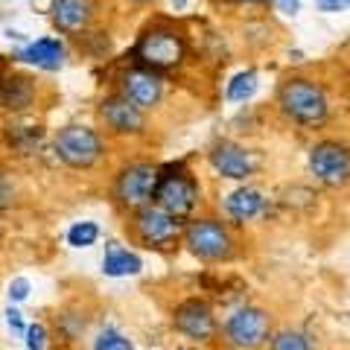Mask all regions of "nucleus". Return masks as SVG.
Instances as JSON below:
<instances>
[{
  "label": "nucleus",
  "mask_w": 350,
  "mask_h": 350,
  "mask_svg": "<svg viewBox=\"0 0 350 350\" xmlns=\"http://www.w3.org/2000/svg\"><path fill=\"white\" fill-rule=\"evenodd\" d=\"M15 202V178L3 163H0V204H12Z\"/></svg>",
  "instance_id": "b1692460"
},
{
  "label": "nucleus",
  "mask_w": 350,
  "mask_h": 350,
  "mask_svg": "<svg viewBox=\"0 0 350 350\" xmlns=\"http://www.w3.org/2000/svg\"><path fill=\"white\" fill-rule=\"evenodd\" d=\"M6 324L12 327V330H18V333H27L24 319H21V312H18V310H12V306H9V310H6Z\"/></svg>",
  "instance_id": "c85d7f7f"
},
{
  "label": "nucleus",
  "mask_w": 350,
  "mask_h": 350,
  "mask_svg": "<svg viewBox=\"0 0 350 350\" xmlns=\"http://www.w3.org/2000/svg\"><path fill=\"white\" fill-rule=\"evenodd\" d=\"M319 12H327V15H336V12H345L350 9V0H312Z\"/></svg>",
  "instance_id": "bb28decb"
},
{
  "label": "nucleus",
  "mask_w": 350,
  "mask_h": 350,
  "mask_svg": "<svg viewBox=\"0 0 350 350\" xmlns=\"http://www.w3.org/2000/svg\"><path fill=\"white\" fill-rule=\"evenodd\" d=\"M158 167L152 158H126L111 175V196L126 211H140L152 204L158 187Z\"/></svg>",
  "instance_id": "39448f33"
},
{
  "label": "nucleus",
  "mask_w": 350,
  "mask_h": 350,
  "mask_svg": "<svg viewBox=\"0 0 350 350\" xmlns=\"http://www.w3.org/2000/svg\"><path fill=\"white\" fill-rule=\"evenodd\" d=\"M207 167L225 181L248 184L260 172V152L237 137H216L207 146Z\"/></svg>",
  "instance_id": "1a4fd4ad"
},
{
  "label": "nucleus",
  "mask_w": 350,
  "mask_h": 350,
  "mask_svg": "<svg viewBox=\"0 0 350 350\" xmlns=\"http://www.w3.org/2000/svg\"><path fill=\"white\" fill-rule=\"evenodd\" d=\"M41 103V82L29 70H3L0 73V111L9 117L32 114Z\"/></svg>",
  "instance_id": "ddd939ff"
},
{
  "label": "nucleus",
  "mask_w": 350,
  "mask_h": 350,
  "mask_svg": "<svg viewBox=\"0 0 350 350\" xmlns=\"http://www.w3.org/2000/svg\"><path fill=\"white\" fill-rule=\"evenodd\" d=\"M0 140L3 149L15 158H36L38 152H47V135L38 120H32L29 114L9 117L3 129H0Z\"/></svg>",
  "instance_id": "4468645a"
},
{
  "label": "nucleus",
  "mask_w": 350,
  "mask_h": 350,
  "mask_svg": "<svg viewBox=\"0 0 350 350\" xmlns=\"http://www.w3.org/2000/svg\"><path fill=\"white\" fill-rule=\"evenodd\" d=\"M260 91V73L254 68H239L231 79L225 82V100L231 105L251 103Z\"/></svg>",
  "instance_id": "aec40b11"
},
{
  "label": "nucleus",
  "mask_w": 350,
  "mask_h": 350,
  "mask_svg": "<svg viewBox=\"0 0 350 350\" xmlns=\"http://www.w3.org/2000/svg\"><path fill=\"white\" fill-rule=\"evenodd\" d=\"M231 3H239V6H260V3H269V0H231Z\"/></svg>",
  "instance_id": "c756f323"
},
{
  "label": "nucleus",
  "mask_w": 350,
  "mask_h": 350,
  "mask_svg": "<svg viewBox=\"0 0 350 350\" xmlns=\"http://www.w3.org/2000/svg\"><path fill=\"white\" fill-rule=\"evenodd\" d=\"M96 239H100V225L91 222V219H82V222H73L68 228V245L70 248H91Z\"/></svg>",
  "instance_id": "412c9836"
},
{
  "label": "nucleus",
  "mask_w": 350,
  "mask_h": 350,
  "mask_svg": "<svg viewBox=\"0 0 350 350\" xmlns=\"http://www.w3.org/2000/svg\"><path fill=\"white\" fill-rule=\"evenodd\" d=\"M94 350H135V347H131L129 338L120 336L117 330H103L100 336H96Z\"/></svg>",
  "instance_id": "5701e85b"
},
{
  "label": "nucleus",
  "mask_w": 350,
  "mask_h": 350,
  "mask_svg": "<svg viewBox=\"0 0 350 350\" xmlns=\"http://www.w3.org/2000/svg\"><path fill=\"white\" fill-rule=\"evenodd\" d=\"M269 312L260 306H239V310L228 319L225 333L231 338V345L243 347V350H254L269 338Z\"/></svg>",
  "instance_id": "dca6fc26"
},
{
  "label": "nucleus",
  "mask_w": 350,
  "mask_h": 350,
  "mask_svg": "<svg viewBox=\"0 0 350 350\" xmlns=\"http://www.w3.org/2000/svg\"><path fill=\"white\" fill-rule=\"evenodd\" d=\"M269 3L283 15H298L301 12V0H269Z\"/></svg>",
  "instance_id": "cd10ccee"
},
{
  "label": "nucleus",
  "mask_w": 350,
  "mask_h": 350,
  "mask_svg": "<svg viewBox=\"0 0 350 350\" xmlns=\"http://www.w3.org/2000/svg\"><path fill=\"white\" fill-rule=\"evenodd\" d=\"M306 170L321 187L342 190L350 184V144L342 137H319L306 149Z\"/></svg>",
  "instance_id": "6e6552de"
},
{
  "label": "nucleus",
  "mask_w": 350,
  "mask_h": 350,
  "mask_svg": "<svg viewBox=\"0 0 350 350\" xmlns=\"http://www.w3.org/2000/svg\"><path fill=\"white\" fill-rule=\"evenodd\" d=\"M222 211L237 225L254 222V219H260L269 211V196L260 187H254V184H237L234 190L222 196Z\"/></svg>",
  "instance_id": "f3484780"
},
{
  "label": "nucleus",
  "mask_w": 350,
  "mask_h": 350,
  "mask_svg": "<svg viewBox=\"0 0 350 350\" xmlns=\"http://www.w3.org/2000/svg\"><path fill=\"white\" fill-rule=\"evenodd\" d=\"M184 245L204 262H222L234 257V234L219 216H193L184 225Z\"/></svg>",
  "instance_id": "0eeeda50"
},
{
  "label": "nucleus",
  "mask_w": 350,
  "mask_h": 350,
  "mask_svg": "<svg viewBox=\"0 0 350 350\" xmlns=\"http://www.w3.org/2000/svg\"><path fill=\"white\" fill-rule=\"evenodd\" d=\"M114 91L123 94L129 103H135L140 111H158L167 100V79L161 73L140 68V64H126L114 76Z\"/></svg>",
  "instance_id": "9d476101"
},
{
  "label": "nucleus",
  "mask_w": 350,
  "mask_h": 350,
  "mask_svg": "<svg viewBox=\"0 0 350 350\" xmlns=\"http://www.w3.org/2000/svg\"><path fill=\"white\" fill-rule=\"evenodd\" d=\"M275 111L280 120L298 131H321L333 120L330 85L310 73H289L278 82Z\"/></svg>",
  "instance_id": "f257e3e1"
},
{
  "label": "nucleus",
  "mask_w": 350,
  "mask_h": 350,
  "mask_svg": "<svg viewBox=\"0 0 350 350\" xmlns=\"http://www.w3.org/2000/svg\"><path fill=\"white\" fill-rule=\"evenodd\" d=\"M190 59V36L178 21L155 18L140 27L135 44H131V62L155 73H175Z\"/></svg>",
  "instance_id": "f03ea898"
},
{
  "label": "nucleus",
  "mask_w": 350,
  "mask_h": 350,
  "mask_svg": "<svg viewBox=\"0 0 350 350\" xmlns=\"http://www.w3.org/2000/svg\"><path fill=\"white\" fill-rule=\"evenodd\" d=\"M29 280L27 278H15L12 283H9V301H15V304H21V301H27L29 298Z\"/></svg>",
  "instance_id": "a878e982"
},
{
  "label": "nucleus",
  "mask_w": 350,
  "mask_h": 350,
  "mask_svg": "<svg viewBox=\"0 0 350 350\" xmlns=\"http://www.w3.org/2000/svg\"><path fill=\"white\" fill-rule=\"evenodd\" d=\"M27 345H29V350H44V345H47V330H44V324L27 327Z\"/></svg>",
  "instance_id": "393cba45"
},
{
  "label": "nucleus",
  "mask_w": 350,
  "mask_h": 350,
  "mask_svg": "<svg viewBox=\"0 0 350 350\" xmlns=\"http://www.w3.org/2000/svg\"><path fill=\"white\" fill-rule=\"evenodd\" d=\"M3 70H6V68H3V59H0V73H3Z\"/></svg>",
  "instance_id": "7c9ffc66"
},
{
  "label": "nucleus",
  "mask_w": 350,
  "mask_h": 350,
  "mask_svg": "<svg viewBox=\"0 0 350 350\" xmlns=\"http://www.w3.org/2000/svg\"><path fill=\"white\" fill-rule=\"evenodd\" d=\"M144 269V260H140L135 251L120 248V245H108L105 257H103V271L108 278H135Z\"/></svg>",
  "instance_id": "6ab92c4d"
},
{
  "label": "nucleus",
  "mask_w": 350,
  "mask_h": 350,
  "mask_svg": "<svg viewBox=\"0 0 350 350\" xmlns=\"http://www.w3.org/2000/svg\"><path fill=\"white\" fill-rule=\"evenodd\" d=\"M50 24L62 38H82L85 32L96 29L103 18V0H53Z\"/></svg>",
  "instance_id": "f8f14e48"
},
{
  "label": "nucleus",
  "mask_w": 350,
  "mask_h": 350,
  "mask_svg": "<svg viewBox=\"0 0 350 350\" xmlns=\"http://www.w3.org/2000/svg\"><path fill=\"white\" fill-rule=\"evenodd\" d=\"M152 202H155L161 211L175 216L178 222L193 219L196 207L202 204V181L184 158L167 161L158 167V187H155V199Z\"/></svg>",
  "instance_id": "20e7f679"
},
{
  "label": "nucleus",
  "mask_w": 350,
  "mask_h": 350,
  "mask_svg": "<svg viewBox=\"0 0 350 350\" xmlns=\"http://www.w3.org/2000/svg\"><path fill=\"white\" fill-rule=\"evenodd\" d=\"M47 152L62 167H68L73 172H88V170H96L108 158L111 140L105 137V131L100 126L73 120V123L53 129Z\"/></svg>",
  "instance_id": "7ed1b4c3"
},
{
  "label": "nucleus",
  "mask_w": 350,
  "mask_h": 350,
  "mask_svg": "<svg viewBox=\"0 0 350 350\" xmlns=\"http://www.w3.org/2000/svg\"><path fill=\"white\" fill-rule=\"evenodd\" d=\"M175 327L190 336V338H199V342H207L213 333H216V319H213V310L211 304L202 301V298H187L175 306V315H172Z\"/></svg>",
  "instance_id": "a211bd4d"
},
{
  "label": "nucleus",
  "mask_w": 350,
  "mask_h": 350,
  "mask_svg": "<svg viewBox=\"0 0 350 350\" xmlns=\"http://www.w3.org/2000/svg\"><path fill=\"white\" fill-rule=\"evenodd\" d=\"M68 38L62 36H41V38H32L27 44H21V47L12 53V56L27 64L32 70H44V73H53V70H62L64 62H68Z\"/></svg>",
  "instance_id": "2eb2a0df"
},
{
  "label": "nucleus",
  "mask_w": 350,
  "mask_h": 350,
  "mask_svg": "<svg viewBox=\"0 0 350 350\" xmlns=\"http://www.w3.org/2000/svg\"><path fill=\"white\" fill-rule=\"evenodd\" d=\"M131 231H135L137 243H144L146 248H155V251H167L181 239L184 234V225L178 222L175 216H170L167 211L152 202L140 211H131Z\"/></svg>",
  "instance_id": "9b49d317"
},
{
  "label": "nucleus",
  "mask_w": 350,
  "mask_h": 350,
  "mask_svg": "<svg viewBox=\"0 0 350 350\" xmlns=\"http://www.w3.org/2000/svg\"><path fill=\"white\" fill-rule=\"evenodd\" d=\"M271 350H310V342H306V336L298 330H283L275 336Z\"/></svg>",
  "instance_id": "4be33fe9"
},
{
  "label": "nucleus",
  "mask_w": 350,
  "mask_h": 350,
  "mask_svg": "<svg viewBox=\"0 0 350 350\" xmlns=\"http://www.w3.org/2000/svg\"><path fill=\"white\" fill-rule=\"evenodd\" d=\"M96 120L108 140H137L149 135V114L140 111L114 88L96 100Z\"/></svg>",
  "instance_id": "423d86ee"
}]
</instances>
